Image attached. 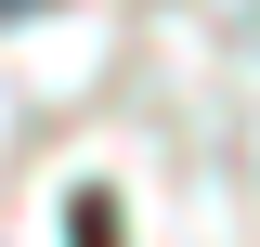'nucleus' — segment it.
Listing matches in <instances>:
<instances>
[{
	"label": "nucleus",
	"mask_w": 260,
	"mask_h": 247,
	"mask_svg": "<svg viewBox=\"0 0 260 247\" xmlns=\"http://www.w3.org/2000/svg\"><path fill=\"white\" fill-rule=\"evenodd\" d=\"M0 13H39V0H0Z\"/></svg>",
	"instance_id": "obj_1"
}]
</instances>
